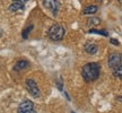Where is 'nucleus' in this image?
Segmentation results:
<instances>
[{
    "label": "nucleus",
    "mask_w": 122,
    "mask_h": 113,
    "mask_svg": "<svg viewBox=\"0 0 122 113\" xmlns=\"http://www.w3.org/2000/svg\"><path fill=\"white\" fill-rule=\"evenodd\" d=\"M101 67L96 62H89L87 65H85L81 69V75L83 78L86 82H94L100 77Z\"/></svg>",
    "instance_id": "nucleus-1"
},
{
    "label": "nucleus",
    "mask_w": 122,
    "mask_h": 113,
    "mask_svg": "<svg viewBox=\"0 0 122 113\" xmlns=\"http://www.w3.org/2000/svg\"><path fill=\"white\" fill-rule=\"evenodd\" d=\"M65 36V28L60 24H54L49 30V37L52 41H61Z\"/></svg>",
    "instance_id": "nucleus-2"
},
{
    "label": "nucleus",
    "mask_w": 122,
    "mask_h": 113,
    "mask_svg": "<svg viewBox=\"0 0 122 113\" xmlns=\"http://www.w3.org/2000/svg\"><path fill=\"white\" fill-rule=\"evenodd\" d=\"M43 6L48 10H50L54 16H57L60 9V2L58 0H43Z\"/></svg>",
    "instance_id": "nucleus-3"
},
{
    "label": "nucleus",
    "mask_w": 122,
    "mask_h": 113,
    "mask_svg": "<svg viewBox=\"0 0 122 113\" xmlns=\"http://www.w3.org/2000/svg\"><path fill=\"white\" fill-rule=\"evenodd\" d=\"M26 88L27 91L30 92V94L33 97H40V89H39V86H37V84L35 83L34 79L32 78H28L26 79Z\"/></svg>",
    "instance_id": "nucleus-4"
},
{
    "label": "nucleus",
    "mask_w": 122,
    "mask_h": 113,
    "mask_svg": "<svg viewBox=\"0 0 122 113\" xmlns=\"http://www.w3.org/2000/svg\"><path fill=\"white\" fill-rule=\"evenodd\" d=\"M107 63H109V67L111 69H114V68H117L118 66H120L122 63V54L120 53H111L109 56V59H107Z\"/></svg>",
    "instance_id": "nucleus-5"
},
{
    "label": "nucleus",
    "mask_w": 122,
    "mask_h": 113,
    "mask_svg": "<svg viewBox=\"0 0 122 113\" xmlns=\"http://www.w3.org/2000/svg\"><path fill=\"white\" fill-rule=\"evenodd\" d=\"M18 113H36L32 101H24L18 106Z\"/></svg>",
    "instance_id": "nucleus-6"
},
{
    "label": "nucleus",
    "mask_w": 122,
    "mask_h": 113,
    "mask_svg": "<svg viewBox=\"0 0 122 113\" xmlns=\"http://www.w3.org/2000/svg\"><path fill=\"white\" fill-rule=\"evenodd\" d=\"M84 50H85V52H87L88 54H96L97 51H98V48H97V45L94 43H86L85 44V46H84Z\"/></svg>",
    "instance_id": "nucleus-7"
},
{
    "label": "nucleus",
    "mask_w": 122,
    "mask_h": 113,
    "mask_svg": "<svg viewBox=\"0 0 122 113\" xmlns=\"http://www.w3.org/2000/svg\"><path fill=\"white\" fill-rule=\"evenodd\" d=\"M25 9V5L23 2H16L14 1L13 4L9 6V10L10 11H19V10H24Z\"/></svg>",
    "instance_id": "nucleus-8"
},
{
    "label": "nucleus",
    "mask_w": 122,
    "mask_h": 113,
    "mask_svg": "<svg viewBox=\"0 0 122 113\" xmlns=\"http://www.w3.org/2000/svg\"><path fill=\"white\" fill-rule=\"evenodd\" d=\"M28 65H30V63H28V61H26V60H18L17 63L14 67V70H16V71L23 70V69H25V68H27Z\"/></svg>",
    "instance_id": "nucleus-9"
},
{
    "label": "nucleus",
    "mask_w": 122,
    "mask_h": 113,
    "mask_svg": "<svg viewBox=\"0 0 122 113\" xmlns=\"http://www.w3.org/2000/svg\"><path fill=\"white\" fill-rule=\"evenodd\" d=\"M98 10V7L95 6V5H91V6H88V7H85L83 10V14L85 15H91V14H95L96 11Z\"/></svg>",
    "instance_id": "nucleus-10"
},
{
    "label": "nucleus",
    "mask_w": 122,
    "mask_h": 113,
    "mask_svg": "<svg viewBox=\"0 0 122 113\" xmlns=\"http://www.w3.org/2000/svg\"><path fill=\"white\" fill-rule=\"evenodd\" d=\"M113 76L117 78H122V63L113 69Z\"/></svg>",
    "instance_id": "nucleus-11"
},
{
    "label": "nucleus",
    "mask_w": 122,
    "mask_h": 113,
    "mask_svg": "<svg viewBox=\"0 0 122 113\" xmlns=\"http://www.w3.org/2000/svg\"><path fill=\"white\" fill-rule=\"evenodd\" d=\"M100 23H101V19L100 18H96V17L88 18V21H87V24L89 26H92V25H97V24H100Z\"/></svg>",
    "instance_id": "nucleus-12"
},
{
    "label": "nucleus",
    "mask_w": 122,
    "mask_h": 113,
    "mask_svg": "<svg viewBox=\"0 0 122 113\" xmlns=\"http://www.w3.org/2000/svg\"><path fill=\"white\" fill-rule=\"evenodd\" d=\"M32 30H33V25H30L28 27H26L25 30L23 31V39H27V36H28V34L30 33Z\"/></svg>",
    "instance_id": "nucleus-13"
},
{
    "label": "nucleus",
    "mask_w": 122,
    "mask_h": 113,
    "mask_svg": "<svg viewBox=\"0 0 122 113\" xmlns=\"http://www.w3.org/2000/svg\"><path fill=\"white\" fill-rule=\"evenodd\" d=\"M89 33H94V34H100L103 36H107V32L106 31H98V30H89Z\"/></svg>",
    "instance_id": "nucleus-14"
},
{
    "label": "nucleus",
    "mask_w": 122,
    "mask_h": 113,
    "mask_svg": "<svg viewBox=\"0 0 122 113\" xmlns=\"http://www.w3.org/2000/svg\"><path fill=\"white\" fill-rule=\"evenodd\" d=\"M111 43L113 44V45H117V46H118L119 44H120L118 40H115V39H111Z\"/></svg>",
    "instance_id": "nucleus-15"
},
{
    "label": "nucleus",
    "mask_w": 122,
    "mask_h": 113,
    "mask_svg": "<svg viewBox=\"0 0 122 113\" xmlns=\"http://www.w3.org/2000/svg\"><path fill=\"white\" fill-rule=\"evenodd\" d=\"M13 1H16V2H23V4H25V2H27L28 0H13Z\"/></svg>",
    "instance_id": "nucleus-16"
},
{
    "label": "nucleus",
    "mask_w": 122,
    "mask_h": 113,
    "mask_svg": "<svg viewBox=\"0 0 122 113\" xmlns=\"http://www.w3.org/2000/svg\"><path fill=\"white\" fill-rule=\"evenodd\" d=\"M71 113H75V112H71Z\"/></svg>",
    "instance_id": "nucleus-17"
}]
</instances>
